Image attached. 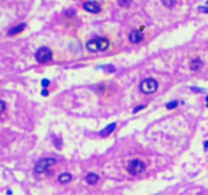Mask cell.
I'll use <instances>...</instances> for the list:
<instances>
[{
    "instance_id": "14",
    "label": "cell",
    "mask_w": 208,
    "mask_h": 195,
    "mask_svg": "<svg viewBox=\"0 0 208 195\" xmlns=\"http://www.w3.org/2000/svg\"><path fill=\"white\" fill-rule=\"evenodd\" d=\"M161 3L164 4L165 7H168V9H171V7L175 6V3H177V0H161Z\"/></svg>"
},
{
    "instance_id": "5",
    "label": "cell",
    "mask_w": 208,
    "mask_h": 195,
    "mask_svg": "<svg viewBox=\"0 0 208 195\" xmlns=\"http://www.w3.org/2000/svg\"><path fill=\"white\" fill-rule=\"evenodd\" d=\"M83 9L88 13H100L101 12V6L97 3V2H94V0H88L86 3H83Z\"/></svg>"
},
{
    "instance_id": "11",
    "label": "cell",
    "mask_w": 208,
    "mask_h": 195,
    "mask_svg": "<svg viewBox=\"0 0 208 195\" xmlns=\"http://www.w3.org/2000/svg\"><path fill=\"white\" fill-rule=\"evenodd\" d=\"M98 181H100V177L97 174H94V172H90V174L86 175V182L88 185H96Z\"/></svg>"
},
{
    "instance_id": "10",
    "label": "cell",
    "mask_w": 208,
    "mask_h": 195,
    "mask_svg": "<svg viewBox=\"0 0 208 195\" xmlns=\"http://www.w3.org/2000/svg\"><path fill=\"white\" fill-rule=\"evenodd\" d=\"M71 179H73V175H71L70 172H61L57 177V181L60 182V184H69Z\"/></svg>"
},
{
    "instance_id": "3",
    "label": "cell",
    "mask_w": 208,
    "mask_h": 195,
    "mask_svg": "<svg viewBox=\"0 0 208 195\" xmlns=\"http://www.w3.org/2000/svg\"><path fill=\"white\" fill-rule=\"evenodd\" d=\"M147 165L145 162H143L141 160H131L127 164V171L130 172L131 175H140L145 171Z\"/></svg>"
},
{
    "instance_id": "13",
    "label": "cell",
    "mask_w": 208,
    "mask_h": 195,
    "mask_svg": "<svg viewBox=\"0 0 208 195\" xmlns=\"http://www.w3.org/2000/svg\"><path fill=\"white\" fill-rule=\"evenodd\" d=\"M108 47H110V41H108V39H104V37L98 39V51H106Z\"/></svg>"
},
{
    "instance_id": "2",
    "label": "cell",
    "mask_w": 208,
    "mask_h": 195,
    "mask_svg": "<svg viewBox=\"0 0 208 195\" xmlns=\"http://www.w3.org/2000/svg\"><path fill=\"white\" fill-rule=\"evenodd\" d=\"M56 164H57V160L56 158H51V157H49V158H41L36 162V165H34V172H36V174H41V172H44L46 169H49L50 167H53V165H56Z\"/></svg>"
},
{
    "instance_id": "21",
    "label": "cell",
    "mask_w": 208,
    "mask_h": 195,
    "mask_svg": "<svg viewBox=\"0 0 208 195\" xmlns=\"http://www.w3.org/2000/svg\"><path fill=\"white\" fill-rule=\"evenodd\" d=\"M198 12H201V13H207V14H208V7H204V6L198 7Z\"/></svg>"
},
{
    "instance_id": "7",
    "label": "cell",
    "mask_w": 208,
    "mask_h": 195,
    "mask_svg": "<svg viewBox=\"0 0 208 195\" xmlns=\"http://www.w3.org/2000/svg\"><path fill=\"white\" fill-rule=\"evenodd\" d=\"M86 49L91 53H97L98 51V39H93V40H88L86 44Z\"/></svg>"
},
{
    "instance_id": "6",
    "label": "cell",
    "mask_w": 208,
    "mask_h": 195,
    "mask_svg": "<svg viewBox=\"0 0 208 195\" xmlns=\"http://www.w3.org/2000/svg\"><path fill=\"white\" fill-rule=\"evenodd\" d=\"M143 39H144V36H143L141 30H133V31H130V34H128V40H130L131 43H134V44L143 41Z\"/></svg>"
},
{
    "instance_id": "1",
    "label": "cell",
    "mask_w": 208,
    "mask_h": 195,
    "mask_svg": "<svg viewBox=\"0 0 208 195\" xmlns=\"http://www.w3.org/2000/svg\"><path fill=\"white\" fill-rule=\"evenodd\" d=\"M158 88V83L155 78H144L140 83V91L143 94H153Z\"/></svg>"
},
{
    "instance_id": "19",
    "label": "cell",
    "mask_w": 208,
    "mask_h": 195,
    "mask_svg": "<svg viewBox=\"0 0 208 195\" xmlns=\"http://www.w3.org/2000/svg\"><path fill=\"white\" fill-rule=\"evenodd\" d=\"M49 84H50V81L47 80V78H43V80H41V86H43V88L49 87Z\"/></svg>"
},
{
    "instance_id": "8",
    "label": "cell",
    "mask_w": 208,
    "mask_h": 195,
    "mask_svg": "<svg viewBox=\"0 0 208 195\" xmlns=\"http://www.w3.org/2000/svg\"><path fill=\"white\" fill-rule=\"evenodd\" d=\"M202 66H204V63H202L201 58H192L191 63H190L191 71H200L202 68Z\"/></svg>"
},
{
    "instance_id": "9",
    "label": "cell",
    "mask_w": 208,
    "mask_h": 195,
    "mask_svg": "<svg viewBox=\"0 0 208 195\" xmlns=\"http://www.w3.org/2000/svg\"><path fill=\"white\" fill-rule=\"evenodd\" d=\"M116 127H117V124H116V123H111V124H108L106 128H103V130H101L100 135H101V137H108V135H110L111 132L116 130Z\"/></svg>"
},
{
    "instance_id": "25",
    "label": "cell",
    "mask_w": 208,
    "mask_h": 195,
    "mask_svg": "<svg viewBox=\"0 0 208 195\" xmlns=\"http://www.w3.org/2000/svg\"><path fill=\"white\" fill-rule=\"evenodd\" d=\"M204 147H205V148H207V150H208V141H205V142H204Z\"/></svg>"
},
{
    "instance_id": "18",
    "label": "cell",
    "mask_w": 208,
    "mask_h": 195,
    "mask_svg": "<svg viewBox=\"0 0 208 195\" xmlns=\"http://www.w3.org/2000/svg\"><path fill=\"white\" fill-rule=\"evenodd\" d=\"M54 145H57V148L60 150V148H61V140H60V138L54 137Z\"/></svg>"
},
{
    "instance_id": "26",
    "label": "cell",
    "mask_w": 208,
    "mask_h": 195,
    "mask_svg": "<svg viewBox=\"0 0 208 195\" xmlns=\"http://www.w3.org/2000/svg\"><path fill=\"white\" fill-rule=\"evenodd\" d=\"M205 101H207V107H208V95H207V98H205Z\"/></svg>"
},
{
    "instance_id": "17",
    "label": "cell",
    "mask_w": 208,
    "mask_h": 195,
    "mask_svg": "<svg viewBox=\"0 0 208 195\" xmlns=\"http://www.w3.org/2000/svg\"><path fill=\"white\" fill-rule=\"evenodd\" d=\"M177 105H178V101H171V103H168L165 107H167L168 110H173V108H175Z\"/></svg>"
},
{
    "instance_id": "22",
    "label": "cell",
    "mask_w": 208,
    "mask_h": 195,
    "mask_svg": "<svg viewBox=\"0 0 208 195\" xmlns=\"http://www.w3.org/2000/svg\"><path fill=\"white\" fill-rule=\"evenodd\" d=\"M144 107H145V105H138V107H135L134 110H133V113H138V111H140V110H143Z\"/></svg>"
},
{
    "instance_id": "23",
    "label": "cell",
    "mask_w": 208,
    "mask_h": 195,
    "mask_svg": "<svg viewBox=\"0 0 208 195\" xmlns=\"http://www.w3.org/2000/svg\"><path fill=\"white\" fill-rule=\"evenodd\" d=\"M191 90H192V91H195V93H202V90H201V88H197V87H192Z\"/></svg>"
},
{
    "instance_id": "16",
    "label": "cell",
    "mask_w": 208,
    "mask_h": 195,
    "mask_svg": "<svg viewBox=\"0 0 208 195\" xmlns=\"http://www.w3.org/2000/svg\"><path fill=\"white\" fill-rule=\"evenodd\" d=\"M103 70L107 71V73H114L116 68H114V66H110V64H108V66H103Z\"/></svg>"
},
{
    "instance_id": "20",
    "label": "cell",
    "mask_w": 208,
    "mask_h": 195,
    "mask_svg": "<svg viewBox=\"0 0 208 195\" xmlns=\"http://www.w3.org/2000/svg\"><path fill=\"white\" fill-rule=\"evenodd\" d=\"M4 110H6V103L3 100H0V113H3Z\"/></svg>"
},
{
    "instance_id": "12",
    "label": "cell",
    "mask_w": 208,
    "mask_h": 195,
    "mask_svg": "<svg viewBox=\"0 0 208 195\" xmlns=\"http://www.w3.org/2000/svg\"><path fill=\"white\" fill-rule=\"evenodd\" d=\"M24 29H26V23H20V24H17V26H14L13 29H10V30L7 31V34H9V36H14V34L21 33Z\"/></svg>"
},
{
    "instance_id": "15",
    "label": "cell",
    "mask_w": 208,
    "mask_h": 195,
    "mask_svg": "<svg viewBox=\"0 0 208 195\" xmlns=\"http://www.w3.org/2000/svg\"><path fill=\"white\" fill-rule=\"evenodd\" d=\"M133 0H118V6L120 7H130Z\"/></svg>"
},
{
    "instance_id": "24",
    "label": "cell",
    "mask_w": 208,
    "mask_h": 195,
    "mask_svg": "<svg viewBox=\"0 0 208 195\" xmlns=\"http://www.w3.org/2000/svg\"><path fill=\"white\" fill-rule=\"evenodd\" d=\"M41 95H44V97H47V95H49V91H47L46 88H44V90L41 91Z\"/></svg>"
},
{
    "instance_id": "4",
    "label": "cell",
    "mask_w": 208,
    "mask_h": 195,
    "mask_svg": "<svg viewBox=\"0 0 208 195\" xmlns=\"http://www.w3.org/2000/svg\"><path fill=\"white\" fill-rule=\"evenodd\" d=\"M53 58V53L49 47H40L36 51V60L39 63H49Z\"/></svg>"
}]
</instances>
